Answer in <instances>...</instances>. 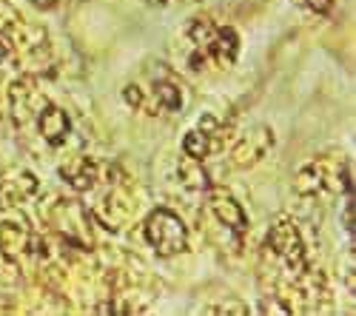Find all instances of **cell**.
<instances>
[{
    "label": "cell",
    "instance_id": "obj_15",
    "mask_svg": "<svg viewBox=\"0 0 356 316\" xmlns=\"http://www.w3.org/2000/svg\"><path fill=\"white\" fill-rule=\"evenodd\" d=\"M300 6H308L311 12H316V15H328L331 9H334V0H296Z\"/></svg>",
    "mask_w": 356,
    "mask_h": 316
},
{
    "label": "cell",
    "instance_id": "obj_17",
    "mask_svg": "<svg viewBox=\"0 0 356 316\" xmlns=\"http://www.w3.org/2000/svg\"><path fill=\"white\" fill-rule=\"evenodd\" d=\"M32 6H38V9L49 12V9H54V6H57V0H32Z\"/></svg>",
    "mask_w": 356,
    "mask_h": 316
},
{
    "label": "cell",
    "instance_id": "obj_3",
    "mask_svg": "<svg viewBox=\"0 0 356 316\" xmlns=\"http://www.w3.org/2000/svg\"><path fill=\"white\" fill-rule=\"evenodd\" d=\"M296 191L302 197H337L353 194V174L350 165L337 157H316L296 174Z\"/></svg>",
    "mask_w": 356,
    "mask_h": 316
},
{
    "label": "cell",
    "instance_id": "obj_11",
    "mask_svg": "<svg viewBox=\"0 0 356 316\" xmlns=\"http://www.w3.org/2000/svg\"><path fill=\"white\" fill-rule=\"evenodd\" d=\"M60 177L80 194L86 191H95L97 180H100V163L92 160V157H83V154H74V157H66L60 163Z\"/></svg>",
    "mask_w": 356,
    "mask_h": 316
},
{
    "label": "cell",
    "instance_id": "obj_13",
    "mask_svg": "<svg viewBox=\"0 0 356 316\" xmlns=\"http://www.w3.org/2000/svg\"><path fill=\"white\" fill-rule=\"evenodd\" d=\"M152 106L154 111H180L183 108V89L171 74L157 77L152 85Z\"/></svg>",
    "mask_w": 356,
    "mask_h": 316
},
{
    "label": "cell",
    "instance_id": "obj_8",
    "mask_svg": "<svg viewBox=\"0 0 356 316\" xmlns=\"http://www.w3.org/2000/svg\"><path fill=\"white\" fill-rule=\"evenodd\" d=\"M274 149V134L271 128L257 126L251 131H245L240 140H234L231 146V165L234 168H254L257 163H262Z\"/></svg>",
    "mask_w": 356,
    "mask_h": 316
},
{
    "label": "cell",
    "instance_id": "obj_19",
    "mask_svg": "<svg viewBox=\"0 0 356 316\" xmlns=\"http://www.w3.org/2000/svg\"><path fill=\"white\" fill-rule=\"evenodd\" d=\"M145 3H165V0H145Z\"/></svg>",
    "mask_w": 356,
    "mask_h": 316
},
{
    "label": "cell",
    "instance_id": "obj_6",
    "mask_svg": "<svg viewBox=\"0 0 356 316\" xmlns=\"http://www.w3.org/2000/svg\"><path fill=\"white\" fill-rule=\"evenodd\" d=\"M0 94L6 100V106H0V114H6L17 126L38 117V111L46 106L43 94L38 92V77H29V74H23L20 80H12L6 85V92H0Z\"/></svg>",
    "mask_w": 356,
    "mask_h": 316
},
{
    "label": "cell",
    "instance_id": "obj_14",
    "mask_svg": "<svg viewBox=\"0 0 356 316\" xmlns=\"http://www.w3.org/2000/svg\"><path fill=\"white\" fill-rule=\"evenodd\" d=\"M177 177H180V183L191 191H205L211 185V177H209V171H205L202 160H194V157H186L180 160V165H177Z\"/></svg>",
    "mask_w": 356,
    "mask_h": 316
},
{
    "label": "cell",
    "instance_id": "obj_5",
    "mask_svg": "<svg viewBox=\"0 0 356 316\" xmlns=\"http://www.w3.org/2000/svg\"><path fill=\"white\" fill-rule=\"evenodd\" d=\"M145 242L157 256H177L188 251V228L171 208H154L145 217Z\"/></svg>",
    "mask_w": 356,
    "mask_h": 316
},
{
    "label": "cell",
    "instance_id": "obj_4",
    "mask_svg": "<svg viewBox=\"0 0 356 316\" xmlns=\"http://www.w3.org/2000/svg\"><path fill=\"white\" fill-rule=\"evenodd\" d=\"M46 222L60 242L95 251V219L77 199H57L46 211Z\"/></svg>",
    "mask_w": 356,
    "mask_h": 316
},
{
    "label": "cell",
    "instance_id": "obj_18",
    "mask_svg": "<svg viewBox=\"0 0 356 316\" xmlns=\"http://www.w3.org/2000/svg\"><path fill=\"white\" fill-rule=\"evenodd\" d=\"M6 57H9V46H6L3 40H0V60H6Z\"/></svg>",
    "mask_w": 356,
    "mask_h": 316
},
{
    "label": "cell",
    "instance_id": "obj_10",
    "mask_svg": "<svg viewBox=\"0 0 356 316\" xmlns=\"http://www.w3.org/2000/svg\"><path fill=\"white\" fill-rule=\"evenodd\" d=\"M38 191H40V180L32 171H15V174L0 180V208L3 211L23 208L38 197Z\"/></svg>",
    "mask_w": 356,
    "mask_h": 316
},
{
    "label": "cell",
    "instance_id": "obj_7",
    "mask_svg": "<svg viewBox=\"0 0 356 316\" xmlns=\"http://www.w3.org/2000/svg\"><path fill=\"white\" fill-rule=\"evenodd\" d=\"M0 253L9 263H32L46 253V242L23 222H0Z\"/></svg>",
    "mask_w": 356,
    "mask_h": 316
},
{
    "label": "cell",
    "instance_id": "obj_12",
    "mask_svg": "<svg viewBox=\"0 0 356 316\" xmlns=\"http://www.w3.org/2000/svg\"><path fill=\"white\" fill-rule=\"evenodd\" d=\"M35 123H38L40 137L49 142V146H54V149H57V146H63V142L69 140V134H72V120H69V114H66L63 108L51 106V103H46V106L38 111Z\"/></svg>",
    "mask_w": 356,
    "mask_h": 316
},
{
    "label": "cell",
    "instance_id": "obj_2",
    "mask_svg": "<svg viewBox=\"0 0 356 316\" xmlns=\"http://www.w3.org/2000/svg\"><path fill=\"white\" fill-rule=\"evenodd\" d=\"M188 38L194 43L188 66L194 72L231 69L236 63V57H240V35L231 26H217L209 17H197L188 26Z\"/></svg>",
    "mask_w": 356,
    "mask_h": 316
},
{
    "label": "cell",
    "instance_id": "obj_9",
    "mask_svg": "<svg viewBox=\"0 0 356 316\" xmlns=\"http://www.w3.org/2000/svg\"><path fill=\"white\" fill-rule=\"evenodd\" d=\"M205 191H209V208H211L214 219L234 234H245L248 231V217H245L243 206L236 203V197L228 188H220V185L217 188L209 185Z\"/></svg>",
    "mask_w": 356,
    "mask_h": 316
},
{
    "label": "cell",
    "instance_id": "obj_1",
    "mask_svg": "<svg viewBox=\"0 0 356 316\" xmlns=\"http://www.w3.org/2000/svg\"><path fill=\"white\" fill-rule=\"evenodd\" d=\"M265 251V263H271L268 279L277 276H302L305 271H311V260H308V242L291 217H277L265 234L262 242Z\"/></svg>",
    "mask_w": 356,
    "mask_h": 316
},
{
    "label": "cell",
    "instance_id": "obj_16",
    "mask_svg": "<svg viewBox=\"0 0 356 316\" xmlns=\"http://www.w3.org/2000/svg\"><path fill=\"white\" fill-rule=\"evenodd\" d=\"M209 313H248L243 302H231V305H211Z\"/></svg>",
    "mask_w": 356,
    "mask_h": 316
}]
</instances>
